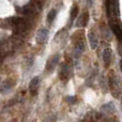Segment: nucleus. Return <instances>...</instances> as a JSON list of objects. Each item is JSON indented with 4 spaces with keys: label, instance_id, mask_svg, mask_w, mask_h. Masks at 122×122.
Masks as SVG:
<instances>
[{
    "label": "nucleus",
    "instance_id": "4",
    "mask_svg": "<svg viewBox=\"0 0 122 122\" xmlns=\"http://www.w3.org/2000/svg\"><path fill=\"white\" fill-rule=\"evenodd\" d=\"M39 84H40V78H39V76H34V77L30 80L29 90L31 91V92L36 91V89H38V87H39Z\"/></svg>",
    "mask_w": 122,
    "mask_h": 122
},
{
    "label": "nucleus",
    "instance_id": "5",
    "mask_svg": "<svg viewBox=\"0 0 122 122\" xmlns=\"http://www.w3.org/2000/svg\"><path fill=\"white\" fill-rule=\"evenodd\" d=\"M56 16H57V11L55 10V9H53V10L49 11L48 15H47V23L51 25V24L54 23V20H55Z\"/></svg>",
    "mask_w": 122,
    "mask_h": 122
},
{
    "label": "nucleus",
    "instance_id": "8",
    "mask_svg": "<svg viewBox=\"0 0 122 122\" xmlns=\"http://www.w3.org/2000/svg\"><path fill=\"white\" fill-rule=\"evenodd\" d=\"M112 30H114V32L116 33V36L122 41V29H120V28L117 27V26H112Z\"/></svg>",
    "mask_w": 122,
    "mask_h": 122
},
{
    "label": "nucleus",
    "instance_id": "3",
    "mask_svg": "<svg viewBox=\"0 0 122 122\" xmlns=\"http://www.w3.org/2000/svg\"><path fill=\"white\" fill-rule=\"evenodd\" d=\"M88 40H89V44H90L91 49H95L97 47V39L95 36V34L93 32H89L88 34Z\"/></svg>",
    "mask_w": 122,
    "mask_h": 122
},
{
    "label": "nucleus",
    "instance_id": "10",
    "mask_svg": "<svg viewBox=\"0 0 122 122\" xmlns=\"http://www.w3.org/2000/svg\"><path fill=\"white\" fill-rule=\"evenodd\" d=\"M87 1H88L89 5H91V4H92V0H87Z\"/></svg>",
    "mask_w": 122,
    "mask_h": 122
},
{
    "label": "nucleus",
    "instance_id": "11",
    "mask_svg": "<svg viewBox=\"0 0 122 122\" xmlns=\"http://www.w3.org/2000/svg\"><path fill=\"white\" fill-rule=\"evenodd\" d=\"M10 122H16V120H15V119H13L12 121H10Z\"/></svg>",
    "mask_w": 122,
    "mask_h": 122
},
{
    "label": "nucleus",
    "instance_id": "7",
    "mask_svg": "<svg viewBox=\"0 0 122 122\" xmlns=\"http://www.w3.org/2000/svg\"><path fill=\"white\" fill-rule=\"evenodd\" d=\"M77 12H78V8L77 6H73L71 10V23H73L74 19L77 16Z\"/></svg>",
    "mask_w": 122,
    "mask_h": 122
},
{
    "label": "nucleus",
    "instance_id": "1",
    "mask_svg": "<svg viewBox=\"0 0 122 122\" xmlns=\"http://www.w3.org/2000/svg\"><path fill=\"white\" fill-rule=\"evenodd\" d=\"M36 43L40 45H43L45 44V43L47 42V40H48V31H47V29H40L38 32V34H36Z\"/></svg>",
    "mask_w": 122,
    "mask_h": 122
},
{
    "label": "nucleus",
    "instance_id": "2",
    "mask_svg": "<svg viewBox=\"0 0 122 122\" xmlns=\"http://www.w3.org/2000/svg\"><path fill=\"white\" fill-rule=\"evenodd\" d=\"M102 58H103V61L105 63V65L107 66L110 63V60H112V51L109 48H105L103 51V54H102Z\"/></svg>",
    "mask_w": 122,
    "mask_h": 122
},
{
    "label": "nucleus",
    "instance_id": "9",
    "mask_svg": "<svg viewBox=\"0 0 122 122\" xmlns=\"http://www.w3.org/2000/svg\"><path fill=\"white\" fill-rule=\"evenodd\" d=\"M58 60H59V56H55V57H54V59L51 61V65L48 66V70H49V69L53 70L54 67H55L56 65L58 64Z\"/></svg>",
    "mask_w": 122,
    "mask_h": 122
},
{
    "label": "nucleus",
    "instance_id": "6",
    "mask_svg": "<svg viewBox=\"0 0 122 122\" xmlns=\"http://www.w3.org/2000/svg\"><path fill=\"white\" fill-rule=\"evenodd\" d=\"M84 51H85V46H84V44H78L77 46H76V49H75V58H78L80 55H81L82 53H84Z\"/></svg>",
    "mask_w": 122,
    "mask_h": 122
}]
</instances>
